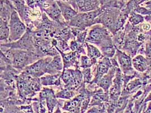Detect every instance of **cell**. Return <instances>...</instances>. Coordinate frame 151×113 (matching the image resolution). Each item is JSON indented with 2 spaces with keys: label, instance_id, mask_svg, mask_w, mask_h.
Here are the masks:
<instances>
[{
  "label": "cell",
  "instance_id": "obj_15",
  "mask_svg": "<svg viewBox=\"0 0 151 113\" xmlns=\"http://www.w3.org/2000/svg\"><path fill=\"white\" fill-rule=\"evenodd\" d=\"M14 10L16 9L12 0H1L0 19L9 22Z\"/></svg>",
  "mask_w": 151,
  "mask_h": 113
},
{
  "label": "cell",
  "instance_id": "obj_25",
  "mask_svg": "<svg viewBox=\"0 0 151 113\" xmlns=\"http://www.w3.org/2000/svg\"><path fill=\"white\" fill-rule=\"evenodd\" d=\"M145 21L144 16L135 11H131L129 15L128 21L133 26L141 24Z\"/></svg>",
  "mask_w": 151,
  "mask_h": 113
},
{
  "label": "cell",
  "instance_id": "obj_9",
  "mask_svg": "<svg viewBox=\"0 0 151 113\" xmlns=\"http://www.w3.org/2000/svg\"><path fill=\"white\" fill-rule=\"evenodd\" d=\"M114 56L116 58L119 68L125 75H135L137 71L134 70L132 63V58L122 50L117 48Z\"/></svg>",
  "mask_w": 151,
  "mask_h": 113
},
{
  "label": "cell",
  "instance_id": "obj_19",
  "mask_svg": "<svg viewBox=\"0 0 151 113\" xmlns=\"http://www.w3.org/2000/svg\"><path fill=\"white\" fill-rule=\"evenodd\" d=\"M63 70V63L62 56L60 54L53 56L52 61L48 64V72L49 74H56L61 72Z\"/></svg>",
  "mask_w": 151,
  "mask_h": 113
},
{
  "label": "cell",
  "instance_id": "obj_6",
  "mask_svg": "<svg viewBox=\"0 0 151 113\" xmlns=\"http://www.w3.org/2000/svg\"><path fill=\"white\" fill-rule=\"evenodd\" d=\"M53 56H45L38 59L34 63L26 66L22 71L28 75L40 78L48 72V64L52 61Z\"/></svg>",
  "mask_w": 151,
  "mask_h": 113
},
{
  "label": "cell",
  "instance_id": "obj_13",
  "mask_svg": "<svg viewBox=\"0 0 151 113\" xmlns=\"http://www.w3.org/2000/svg\"><path fill=\"white\" fill-rule=\"evenodd\" d=\"M119 66H113L110 69V70L104 75L101 79L97 83L96 85L101 88L104 91L109 92L111 85L113 84V79L115 77L116 71Z\"/></svg>",
  "mask_w": 151,
  "mask_h": 113
},
{
  "label": "cell",
  "instance_id": "obj_30",
  "mask_svg": "<svg viewBox=\"0 0 151 113\" xmlns=\"http://www.w3.org/2000/svg\"><path fill=\"white\" fill-rule=\"evenodd\" d=\"M20 109L22 113H34L32 104L21 105Z\"/></svg>",
  "mask_w": 151,
  "mask_h": 113
},
{
  "label": "cell",
  "instance_id": "obj_34",
  "mask_svg": "<svg viewBox=\"0 0 151 113\" xmlns=\"http://www.w3.org/2000/svg\"><path fill=\"white\" fill-rule=\"evenodd\" d=\"M148 83H150L151 84V77L150 79V80H149V81H148Z\"/></svg>",
  "mask_w": 151,
  "mask_h": 113
},
{
  "label": "cell",
  "instance_id": "obj_12",
  "mask_svg": "<svg viewBox=\"0 0 151 113\" xmlns=\"http://www.w3.org/2000/svg\"><path fill=\"white\" fill-rule=\"evenodd\" d=\"M62 56L63 63V69H69L71 67H74L75 69L80 67V58L82 54L79 52L70 51L68 53H65L58 50Z\"/></svg>",
  "mask_w": 151,
  "mask_h": 113
},
{
  "label": "cell",
  "instance_id": "obj_3",
  "mask_svg": "<svg viewBox=\"0 0 151 113\" xmlns=\"http://www.w3.org/2000/svg\"><path fill=\"white\" fill-rule=\"evenodd\" d=\"M113 36L109 30L101 24H96L91 27L88 31L86 42L95 45L100 50L114 46Z\"/></svg>",
  "mask_w": 151,
  "mask_h": 113
},
{
  "label": "cell",
  "instance_id": "obj_1",
  "mask_svg": "<svg viewBox=\"0 0 151 113\" xmlns=\"http://www.w3.org/2000/svg\"><path fill=\"white\" fill-rule=\"evenodd\" d=\"M16 84L18 96L26 105L34 101V97L42 89L40 78L32 77L23 71L16 77Z\"/></svg>",
  "mask_w": 151,
  "mask_h": 113
},
{
  "label": "cell",
  "instance_id": "obj_32",
  "mask_svg": "<svg viewBox=\"0 0 151 113\" xmlns=\"http://www.w3.org/2000/svg\"><path fill=\"white\" fill-rule=\"evenodd\" d=\"M150 101H151V91L148 94V95L145 97V99H144V104H147Z\"/></svg>",
  "mask_w": 151,
  "mask_h": 113
},
{
  "label": "cell",
  "instance_id": "obj_28",
  "mask_svg": "<svg viewBox=\"0 0 151 113\" xmlns=\"http://www.w3.org/2000/svg\"><path fill=\"white\" fill-rule=\"evenodd\" d=\"M83 75V81L84 83L86 84H91V82L93 80L92 77L93 75H92V71L91 68H86V69H82Z\"/></svg>",
  "mask_w": 151,
  "mask_h": 113
},
{
  "label": "cell",
  "instance_id": "obj_5",
  "mask_svg": "<svg viewBox=\"0 0 151 113\" xmlns=\"http://www.w3.org/2000/svg\"><path fill=\"white\" fill-rule=\"evenodd\" d=\"M103 8V7H102ZM103 12L99 15L94 22V24H101L109 30L113 35L114 27L121 10L116 8H103Z\"/></svg>",
  "mask_w": 151,
  "mask_h": 113
},
{
  "label": "cell",
  "instance_id": "obj_24",
  "mask_svg": "<svg viewBox=\"0 0 151 113\" xmlns=\"http://www.w3.org/2000/svg\"><path fill=\"white\" fill-rule=\"evenodd\" d=\"M131 96H121L117 100L115 113H124Z\"/></svg>",
  "mask_w": 151,
  "mask_h": 113
},
{
  "label": "cell",
  "instance_id": "obj_31",
  "mask_svg": "<svg viewBox=\"0 0 151 113\" xmlns=\"http://www.w3.org/2000/svg\"><path fill=\"white\" fill-rule=\"evenodd\" d=\"M36 7H37L40 9L42 13H43V7L47 0H34Z\"/></svg>",
  "mask_w": 151,
  "mask_h": 113
},
{
  "label": "cell",
  "instance_id": "obj_22",
  "mask_svg": "<svg viewBox=\"0 0 151 113\" xmlns=\"http://www.w3.org/2000/svg\"><path fill=\"white\" fill-rule=\"evenodd\" d=\"M10 35V28L8 21L0 19V40L1 44L8 42Z\"/></svg>",
  "mask_w": 151,
  "mask_h": 113
},
{
  "label": "cell",
  "instance_id": "obj_33",
  "mask_svg": "<svg viewBox=\"0 0 151 113\" xmlns=\"http://www.w3.org/2000/svg\"><path fill=\"white\" fill-rule=\"evenodd\" d=\"M119 1H123V2H128L129 1V0H119Z\"/></svg>",
  "mask_w": 151,
  "mask_h": 113
},
{
  "label": "cell",
  "instance_id": "obj_27",
  "mask_svg": "<svg viewBox=\"0 0 151 113\" xmlns=\"http://www.w3.org/2000/svg\"><path fill=\"white\" fill-rule=\"evenodd\" d=\"M96 64L91 59L89 56L86 55H81L80 58V67L81 69L91 68L92 66H95Z\"/></svg>",
  "mask_w": 151,
  "mask_h": 113
},
{
  "label": "cell",
  "instance_id": "obj_35",
  "mask_svg": "<svg viewBox=\"0 0 151 113\" xmlns=\"http://www.w3.org/2000/svg\"></svg>",
  "mask_w": 151,
  "mask_h": 113
},
{
  "label": "cell",
  "instance_id": "obj_2",
  "mask_svg": "<svg viewBox=\"0 0 151 113\" xmlns=\"http://www.w3.org/2000/svg\"><path fill=\"white\" fill-rule=\"evenodd\" d=\"M1 51L12 61L14 68L20 71H22L26 66L41 58L37 51L10 49L2 45H1Z\"/></svg>",
  "mask_w": 151,
  "mask_h": 113
},
{
  "label": "cell",
  "instance_id": "obj_20",
  "mask_svg": "<svg viewBox=\"0 0 151 113\" xmlns=\"http://www.w3.org/2000/svg\"><path fill=\"white\" fill-rule=\"evenodd\" d=\"M61 80L63 87L76 91L73 69H64L61 74Z\"/></svg>",
  "mask_w": 151,
  "mask_h": 113
},
{
  "label": "cell",
  "instance_id": "obj_7",
  "mask_svg": "<svg viewBox=\"0 0 151 113\" xmlns=\"http://www.w3.org/2000/svg\"><path fill=\"white\" fill-rule=\"evenodd\" d=\"M39 99L40 101H46L48 113H53L57 107L62 109L65 102L62 100L58 99L53 88L47 87L42 88L39 93Z\"/></svg>",
  "mask_w": 151,
  "mask_h": 113
},
{
  "label": "cell",
  "instance_id": "obj_4",
  "mask_svg": "<svg viewBox=\"0 0 151 113\" xmlns=\"http://www.w3.org/2000/svg\"><path fill=\"white\" fill-rule=\"evenodd\" d=\"M9 25L10 35L8 42H14L20 39L27 29V26L22 21L16 10H14L11 15Z\"/></svg>",
  "mask_w": 151,
  "mask_h": 113
},
{
  "label": "cell",
  "instance_id": "obj_14",
  "mask_svg": "<svg viewBox=\"0 0 151 113\" xmlns=\"http://www.w3.org/2000/svg\"><path fill=\"white\" fill-rule=\"evenodd\" d=\"M76 2L79 13L94 11L101 6L100 0H76Z\"/></svg>",
  "mask_w": 151,
  "mask_h": 113
},
{
  "label": "cell",
  "instance_id": "obj_29",
  "mask_svg": "<svg viewBox=\"0 0 151 113\" xmlns=\"http://www.w3.org/2000/svg\"><path fill=\"white\" fill-rule=\"evenodd\" d=\"M87 113H107V110H106V106H93L89 107L87 111Z\"/></svg>",
  "mask_w": 151,
  "mask_h": 113
},
{
  "label": "cell",
  "instance_id": "obj_10",
  "mask_svg": "<svg viewBox=\"0 0 151 113\" xmlns=\"http://www.w3.org/2000/svg\"><path fill=\"white\" fill-rule=\"evenodd\" d=\"M43 12L54 21L62 24H68L63 18L61 11L55 0H47L43 7Z\"/></svg>",
  "mask_w": 151,
  "mask_h": 113
},
{
  "label": "cell",
  "instance_id": "obj_16",
  "mask_svg": "<svg viewBox=\"0 0 151 113\" xmlns=\"http://www.w3.org/2000/svg\"><path fill=\"white\" fill-rule=\"evenodd\" d=\"M56 2L61 11L63 18L67 23H68L79 13L71 5L62 0H58Z\"/></svg>",
  "mask_w": 151,
  "mask_h": 113
},
{
  "label": "cell",
  "instance_id": "obj_21",
  "mask_svg": "<svg viewBox=\"0 0 151 113\" xmlns=\"http://www.w3.org/2000/svg\"><path fill=\"white\" fill-rule=\"evenodd\" d=\"M86 48L87 56L95 64L104 56L101 50L95 45L86 42Z\"/></svg>",
  "mask_w": 151,
  "mask_h": 113
},
{
  "label": "cell",
  "instance_id": "obj_11",
  "mask_svg": "<svg viewBox=\"0 0 151 113\" xmlns=\"http://www.w3.org/2000/svg\"><path fill=\"white\" fill-rule=\"evenodd\" d=\"M112 66V62L109 58L103 56L95 64V75L91 84H96L104 75L108 73Z\"/></svg>",
  "mask_w": 151,
  "mask_h": 113
},
{
  "label": "cell",
  "instance_id": "obj_8",
  "mask_svg": "<svg viewBox=\"0 0 151 113\" xmlns=\"http://www.w3.org/2000/svg\"><path fill=\"white\" fill-rule=\"evenodd\" d=\"M1 45L10 49H18L36 51L31 34V29L28 27L25 34L18 40L14 42L1 44Z\"/></svg>",
  "mask_w": 151,
  "mask_h": 113
},
{
  "label": "cell",
  "instance_id": "obj_17",
  "mask_svg": "<svg viewBox=\"0 0 151 113\" xmlns=\"http://www.w3.org/2000/svg\"><path fill=\"white\" fill-rule=\"evenodd\" d=\"M62 72L56 74H47V75L45 74L44 75L42 76L40 78L41 85L44 86L55 85L61 88L63 87V85L61 83Z\"/></svg>",
  "mask_w": 151,
  "mask_h": 113
},
{
  "label": "cell",
  "instance_id": "obj_26",
  "mask_svg": "<svg viewBox=\"0 0 151 113\" xmlns=\"http://www.w3.org/2000/svg\"><path fill=\"white\" fill-rule=\"evenodd\" d=\"M69 46L71 51L79 52L82 54L85 55L86 54L85 48H86V44L85 45H83L79 44L76 41V39H73L69 44Z\"/></svg>",
  "mask_w": 151,
  "mask_h": 113
},
{
  "label": "cell",
  "instance_id": "obj_18",
  "mask_svg": "<svg viewBox=\"0 0 151 113\" xmlns=\"http://www.w3.org/2000/svg\"><path fill=\"white\" fill-rule=\"evenodd\" d=\"M132 63L134 70L140 73H144L148 68V61L143 54H137L132 57Z\"/></svg>",
  "mask_w": 151,
  "mask_h": 113
},
{
  "label": "cell",
  "instance_id": "obj_23",
  "mask_svg": "<svg viewBox=\"0 0 151 113\" xmlns=\"http://www.w3.org/2000/svg\"><path fill=\"white\" fill-rule=\"evenodd\" d=\"M76 94H78V93L76 90L63 87L61 88H60L58 92L55 93V96L58 99H65L69 100L74 97Z\"/></svg>",
  "mask_w": 151,
  "mask_h": 113
}]
</instances>
